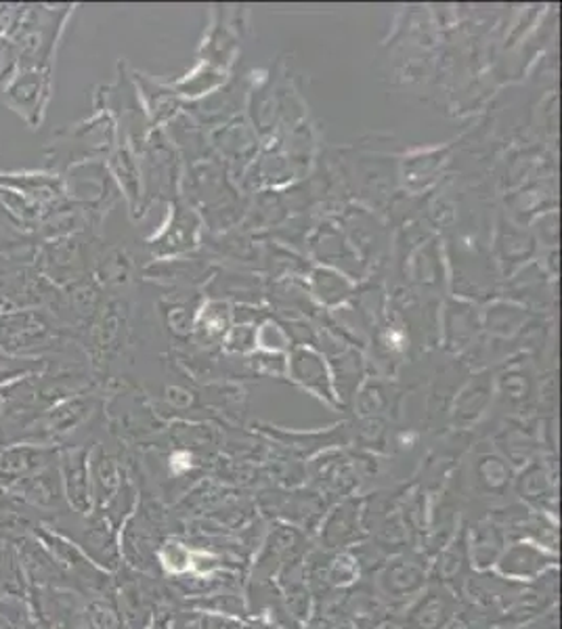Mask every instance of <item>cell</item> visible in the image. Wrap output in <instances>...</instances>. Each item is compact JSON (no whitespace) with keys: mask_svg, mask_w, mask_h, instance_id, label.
I'll use <instances>...</instances> for the list:
<instances>
[{"mask_svg":"<svg viewBox=\"0 0 562 629\" xmlns=\"http://www.w3.org/2000/svg\"><path fill=\"white\" fill-rule=\"evenodd\" d=\"M321 539L326 541V548H340L361 539V512L358 508L353 503L338 508L328 519Z\"/></svg>","mask_w":562,"mask_h":629,"instance_id":"3","label":"cell"},{"mask_svg":"<svg viewBox=\"0 0 562 629\" xmlns=\"http://www.w3.org/2000/svg\"><path fill=\"white\" fill-rule=\"evenodd\" d=\"M426 581L424 569L411 560H395L383 573V587L393 598H406L415 594Z\"/></svg>","mask_w":562,"mask_h":629,"instance_id":"2","label":"cell"},{"mask_svg":"<svg viewBox=\"0 0 562 629\" xmlns=\"http://www.w3.org/2000/svg\"><path fill=\"white\" fill-rule=\"evenodd\" d=\"M358 562L349 554H342V556L333 558L332 564L328 567V581L333 583V585H347V583L355 581L359 569Z\"/></svg>","mask_w":562,"mask_h":629,"instance_id":"11","label":"cell"},{"mask_svg":"<svg viewBox=\"0 0 562 629\" xmlns=\"http://www.w3.org/2000/svg\"><path fill=\"white\" fill-rule=\"evenodd\" d=\"M157 560L162 562V567L175 575H180L185 571H189L191 564V552L187 546H183L180 541H166L157 552Z\"/></svg>","mask_w":562,"mask_h":629,"instance_id":"10","label":"cell"},{"mask_svg":"<svg viewBox=\"0 0 562 629\" xmlns=\"http://www.w3.org/2000/svg\"><path fill=\"white\" fill-rule=\"evenodd\" d=\"M447 613H449L447 603L441 596L431 594L426 601H422L420 606L413 610L409 626H411V629H441L445 626Z\"/></svg>","mask_w":562,"mask_h":629,"instance_id":"8","label":"cell"},{"mask_svg":"<svg viewBox=\"0 0 562 629\" xmlns=\"http://www.w3.org/2000/svg\"><path fill=\"white\" fill-rule=\"evenodd\" d=\"M84 548L86 552L99 562L114 569L118 564V550H116V539L105 521H95L91 527H86L84 533Z\"/></svg>","mask_w":562,"mask_h":629,"instance_id":"6","label":"cell"},{"mask_svg":"<svg viewBox=\"0 0 562 629\" xmlns=\"http://www.w3.org/2000/svg\"><path fill=\"white\" fill-rule=\"evenodd\" d=\"M66 489L70 503L78 512H86L91 505V491H89V470L84 466V455H68L66 459Z\"/></svg>","mask_w":562,"mask_h":629,"instance_id":"5","label":"cell"},{"mask_svg":"<svg viewBox=\"0 0 562 629\" xmlns=\"http://www.w3.org/2000/svg\"><path fill=\"white\" fill-rule=\"evenodd\" d=\"M55 485L49 478H32L27 485L26 496L36 503H52L55 500Z\"/></svg>","mask_w":562,"mask_h":629,"instance_id":"13","label":"cell"},{"mask_svg":"<svg viewBox=\"0 0 562 629\" xmlns=\"http://www.w3.org/2000/svg\"><path fill=\"white\" fill-rule=\"evenodd\" d=\"M150 629H168V617H155Z\"/></svg>","mask_w":562,"mask_h":629,"instance_id":"14","label":"cell"},{"mask_svg":"<svg viewBox=\"0 0 562 629\" xmlns=\"http://www.w3.org/2000/svg\"><path fill=\"white\" fill-rule=\"evenodd\" d=\"M554 558L537 548L534 544H514L506 552L497 558V571L504 578L536 579L552 564Z\"/></svg>","mask_w":562,"mask_h":629,"instance_id":"1","label":"cell"},{"mask_svg":"<svg viewBox=\"0 0 562 629\" xmlns=\"http://www.w3.org/2000/svg\"><path fill=\"white\" fill-rule=\"evenodd\" d=\"M59 548L66 552V556H70V554H72V546H68V544H63V546H59ZM72 558H74V562H70V567H72V569H78V567H80V562H77V556H72Z\"/></svg>","mask_w":562,"mask_h":629,"instance_id":"15","label":"cell"},{"mask_svg":"<svg viewBox=\"0 0 562 629\" xmlns=\"http://www.w3.org/2000/svg\"><path fill=\"white\" fill-rule=\"evenodd\" d=\"M466 562H468V541L464 537V533H460L452 544L449 548H445L441 558H438V575L443 578V581H456V579L461 578L464 569H466Z\"/></svg>","mask_w":562,"mask_h":629,"instance_id":"7","label":"cell"},{"mask_svg":"<svg viewBox=\"0 0 562 629\" xmlns=\"http://www.w3.org/2000/svg\"><path fill=\"white\" fill-rule=\"evenodd\" d=\"M91 624L93 629H120L118 610L107 603H95L91 606Z\"/></svg>","mask_w":562,"mask_h":629,"instance_id":"12","label":"cell"},{"mask_svg":"<svg viewBox=\"0 0 562 629\" xmlns=\"http://www.w3.org/2000/svg\"><path fill=\"white\" fill-rule=\"evenodd\" d=\"M504 552V535L497 525L481 523L475 528L472 539L468 544V556L479 569H489L497 562V558Z\"/></svg>","mask_w":562,"mask_h":629,"instance_id":"4","label":"cell"},{"mask_svg":"<svg viewBox=\"0 0 562 629\" xmlns=\"http://www.w3.org/2000/svg\"><path fill=\"white\" fill-rule=\"evenodd\" d=\"M40 455L43 452H30V450H13L7 453L0 462V475L7 477H20L26 475L30 470L40 466Z\"/></svg>","mask_w":562,"mask_h":629,"instance_id":"9","label":"cell"}]
</instances>
